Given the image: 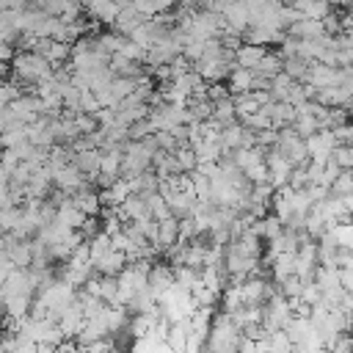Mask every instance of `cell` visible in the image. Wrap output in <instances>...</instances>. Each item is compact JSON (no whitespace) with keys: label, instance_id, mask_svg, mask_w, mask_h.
Returning a JSON list of instances; mask_svg holds the SVG:
<instances>
[{"label":"cell","instance_id":"2e32d148","mask_svg":"<svg viewBox=\"0 0 353 353\" xmlns=\"http://www.w3.org/2000/svg\"><path fill=\"white\" fill-rule=\"evenodd\" d=\"M193 154H196V165L218 163V160H221V149H218V143H210V141H201V143L193 149Z\"/></svg>","mask_w":353,"mask_h":353},{"label":"cell","instance_id":"f546056e","mask_svg":"<svg viewBox=\"0 0 353 353\" xmlns=\"http://www.w3.org/2000/svg\"><path fill=\"white\" fill-rule=\"evenodd\" d=\"M14 55H17V52H14V47H11V44H0V63H11V61H14Z\"/></svg>","mask_w":353,"mask_h":353},{"label":"cell","instance_id":"30bf717a","mask_svg":"<svg viewBox=\"0 0 353 353\" xmlns=\"http://www.w3.org/2000/svg\"><path fill=\"white\" fill-rule=\"evenodd\" d=\"M176 223H179V221H176L174 215H168L165 221L157 223V248H160V254L176 243Z\"/></svg>","mask_w":353,"mask_h":353},{"label":"cell","instance_id":"83f0119b","mask_svg":"<svg viewBox=\"0 0 353 353\" xmlns=\"http://www.w3.org/2000/svg\"><path fill=\"white\" fill-rule=\"evenodd\" d=\"M331 135H334L336 146H350V135H353V127H350V124H339V127H334V130H331Z\"/></svg>","mask_w":353,"mask_h":353},{"label":"cell","instance_id":"6da1fadb","mask_svg":"<svg viewBox=\"0 0 353 353\" xmlns=\"http://www.w3.org/2000/svg\"><path fill=\"white\" fill-rule=\"evenodd\" d=\"M50 72H52V66L36 52H17L11 61V77L25 85H36L39 80L50 77Z\"/></svg>","mask_w":353,"mask_h":353},{"label":"cell","instance_id":"3957f363","mask_svg":"<svg viewBox=\"0 0 353 353\" xmlns=\"http://www.w3.org/2000/svg\"><path fill=\"white\" fill-rule=\"evenodd\" d=\"M97 196H99L102 210H116V207H121V204H124V199H127V196H132V190H130V182L119 176L108 190H99Z\"/></svg>","mask_w":353,"mask_h":353},{"label":"cell","instance_id":"7c38bea8","mask_svg":"<svg viewBox=\"0 0 353 353\" xmlns=\"http://www.w3.org/2000/svg\"><path fill=\"white\" fill-rule=\"evenodd\" d=\"M292 8H295L303 19H317V22H323V19L331 14V6H328V3H306V0H298Z\"/></svg>","mask_w":353,"mask_h":353},{"label":"cell","instance_id":"5b68a950","mask_svg":"<svg viewBox=\"0 0 353 353\" xmlns=\"http://www.w3.org/2000/svg\"><path fill=\"white\" fill-rule=\"evenodd\" d=\"M91 268H94L97 276H110V279H116V276L127 268V256L119 254V251H108V254H105L102 259H97Z\"/></svg>","mask_w":353,"mask_h":353},{"label":"cell","instance_id":"277c9868","mask_svg":"<svg viewBox=\"0 0 353 353\" xmlns=\"http://www.w3.org/2000/svg\"><path fill=\"white\" fill-rule=\"evenodd\" d=\"M69 199H72V207H74L77 212H83L85 218H99V212H102V204H99V196H97V190L85 188V190H80V193H74V196H69Z\"/></svg>","mask_w":353,"mask_h":353},{"label":"cell","instance_id":"8992f818","mask_svg":"<svg viewBox=\"0 0 353 353\" xmlns=\"http://www.w3.org/2000/svg\"><path fill=\"white\" fill-rule=\"evenodd\" d=\"M251 85H254V72H248V69H232L229 77H226V91H229V97L251 94Z\"/></svg>","mask_w":353,"mask_h":353},{"label":"cell","instance_id":"4dcf8cb0","mask_svg":"<svg viewBox=\"0 0 353 353\" xmlns=\"http://www.w3.org/2000/svg\"><path fill=\"white\" fill-rule=\"evenodd\" d=\"M11 353H36V345L33 342H25V339H17V345H14Z\"/></svg>","mask_w":353,"mask_h":353},{"label":"cell","instance_id":"7402d4cb","mask_svg":"<svg viewBox=\"0 0 353 353\" xmlns=\"http://www.w3.org/2000/svg\"><path fill=\"white\" fill-rule=\"evenodd\" d=\"M171 270H174V284L182 287V290H190V287L199 281V270H190V268H185V265H176V268H171Z\"/></svg>","mask_w":353,"mask_h":353},{"label":"cell","instance_id":"5bb4252c","mask_svg":"<svg viewBox=\"0 0 353 353\" xmlns=\"http://www.w3.org/2000/svg\"><path fill=\"white\" fill-rule=\"evenodd\" d=\"M212 121H218L221 127H229L234 124V105H232V97L221 99V102H212Z\"/></svg>","mask_w":353,"mask_h":353},{"label":"cell","instance_id":"484cf974","mask_svg":"<svg viewBox=\"0 0 353 353\" xmlns=\"http://www.w3.org/2000/svg\"><path fill=\"white\" fill-rule=\"evenodd\" d=\"M80 113H85V116H94L97 110H99V102H97V97L91 94V91H80Z\"/></svg>","mask_w":353,"mask_h":353},{"label":"cell","instance_id":"d4e9b609","mask_svg":"<svg viewBox=\"0 0 353 353\" xmlns=\"http://www.w3.org/2000/svg\"><path fill=\"white\" fill-rule=\"evenodd\" d=\"M320 290H317V284L314 281H306L303 287H301V295H298V301L301 303H306V306H314V303H320Z\"/></svg>","mask_w":353,"mask_h":353},{"label":"cell","instance_id":"52a82bcc","mask_svg":"<svg viewBox=\"0 0 353 353\" xmlns=\"http://www.w3.org/2000/svg\"><path fill=\"white\" fill-rule=\"evenodd\" d=\"M270 50V47H268ZM265 47H254V44H243L237 52H234V69H248V72H254L256 69V63L262 61V55L268 52Z\"/></svg>","mask_w":353,"mask_h":353},{"label":"cell","instance_id":"4316f807","mask_svg":"<svg viewBox=\"0 0 353 353\" xmlns=\"http://www.w3.org/2000/svg\"><path fill=\"white\" fill-rule=\"evenodd\" d=\"M207 102H221V99H226L229 97V91H226V83H207Z\"/></svg>","mask_w":353,"mask_h":353},{"label":"cell","instance_id":"ffe728a7","mask_svg":"<svg viewBox=\"0 0 353 353\" xmlns=\"http://www.w3.org/2000/svg\"><path fill=\"white\" fill-rule=\"evenodd\" d=\"M108 251H110V237H108V234L99 232V234H94V237L88 240V256H91V265H94L97 259H102Z\"/></svg>","mask_w":353,"mask_h":353},{"label":"cell","instance_id":"8fae6325","mask_svg":"<svg viewBox=\"0 0 353 353\" xmlns=\"http://www.w3.org/2000/svg\"><path fill=\"white\" fill-rule=\"evenodd\" d=\"M185 342H188V320L168 325V334H165V342H163V345H165L171 353H182V350H185Z\"/></svg>","mask_w":353,"mask_h":353},{"label":"cell","instance_id":"9c48e42d","mask_svg":"<svg viewBox=\"0 0 353 353\" xmlns=\"http://www.w3.org/2000/svg\"><path fill=\"white\" fill-rule=\"evenodd\" d=\"M121 171V149H102L99 152V174L119 179Z\"/></svg>","mask_w":353,"mask_h":353},{"label":"cell","instance_id":"603a6c76","mask_svg":"<svg viewBox=\"0 0 353 353\" xmlns=\"http://www.w3.org/2000/svg\"><path fill=\"white\" fill-rule=\"evenodd\" d=\"M331 160L339 165V171H350V165H353V149L350 146H334L331 149Z\"/></svg>","mask_w":353,"mask_h":353},{"label":"cell","instance_id":"9a60e30c","mask_svg":"<svg viewBox=\"0 0 353 353\" xmlns=\"http://www.w3.org/2000/svg\"><path fill=\"white\" fill-rule=\"evenodd\" d=\"M328 234H331V240L336 243L339 251H350L353 248V226L350 223H336Z\"/></svg>","mask_w":353,"mask_h":353},{"label":"cell","instance_id":"ba28073f","mask_svg":"<svg viewBox=\"0 0 353 353\" xmlns=\"http://www.w3.org/2000/svg\"><path fill=\"white\" fill-rule=\"evenodd\" d=\"M30 306H33V295H14L3 303V312L8 320H22V317H28Z\"/></svg>","mask_w":353,"mask_h":353},{"label":"cell","instance_id":"e0dca14e","mask_svg":"<svg viewBox=\"0 0 353 353\" xmlns=\"http://www.w3.org/2000/svg\"><path fill=\"white\" fill-rule=\"evenodd\" d=\"M22 221V207H6L0 210V234H11Z\"/></svg>","mask_w":353,"mask_h":353},{"label":"cell","instance_id":"1f68e13d","mask_svg":"<svg viewBox=\"0 0 353 353\" xmlns=\"http://www.w3.org/2000/svg\"><path fill=\"white\" fill-rule=\"evenodd\" d=\"M36 353H55V345H47V342H39V345H36Z\"/></svg>","mask_w":353,"mask_h":353},{"label":"cell","instance_id":"7a4b0ae2","mask_svg":"<svg viewBox=\"0 0 353 353\" xmlns=\"http://www.w3.org/2000/svg\"><path fill=\"white\" fill-rule=\"evenodd\" d=\"M119 11H121V3H110V0L83 6V14H85L91 22H97V25H113L116 17H119Z\"/></svg>","mask_w":353,"mask_h":353},{"label":"cell","instance_id":"4fadbf2b","mask_svg":"<svg viewBox=\"0 0 353 353\" xmlns=\"http://www.w3.org/2000/svg\"><path fill=\"white\" fill-rule=\"evenodd\" d=\"M279 72H281V58H279L276 50H268V52L262 55V61L256 63V69H254V74H262V77H268V80H273Z\"/></svg>","mask_w":353,"mask_h":353},{"label":"cell","instance_id":"f1b7e54d","mask_svg":"<svg viewBox=\"0 0 353 353\" xmlns=\"http://www.w3.org/2000/svg\"><path fill=\"white\" fill-rule=\"evenodd\" d=\"M339 287H342V292H350L353 290V268L339 270Z\"/></svg>","mask_w":353,"mask_h":353},{"label":"cell","instance_id":"44dd1931","mask_svg":"<svg viewBox=\"0 0 353 353\" xmlns=\"http://www.w3.org/2000/svg\"><path fill=\"white\" fill-rule=\"evenodd\" d=\"M174 160H176V165H179L182 174L196 171V154H193L190 146H176V149H174Z\"/></svg>","mask_w":353,"mask_h":353},{"label":"cell","instance_id":"cb8c5ba5","mask_svg":"<svg viewBox=\"0 0 353 353\" xmlns=\"http://www.w3.org/2000/svg\"><path fill=\"white\" fill-rule=\"evenodd\" d=\"M268 353H292V345L284 336V331H273L268 336Z\"/></svg>","mask_w":353,"mask_h":353},{"label":"cell","instance_id":"d6a6232c","mask_svg":"<svg viewBox=\"0 0 353 353\" xmlns=\"http://www.w3.org/2000/svg\"><path fill=\"white\" fill-rule=\"evenodd\" d=\"M312 353H325V350H312Z\"/></svg>","mask_w":353,"mask_h":353},{"label":"cell","instance_id":"ac0fdd59","mask_svg":"<svg viewBox=\"0 0 353 353\" xmlns=\"http://www.w3.org/2000/svg\"><path fill=\"white\" fill-rule=\"evenodd\" d=\"M188 113H190V121H207L212 119V102L207 99H188Z\"/></svg>","mask_w":353,"mask_h":353},{"label":"cell","instance_id":"d6986e66","mask_svg":"<svg viewBox=\"0 0 353 353\" xmlns=\"http://www.w3.org/2000/svg\"><path fill=\"white\" fill-rule=\"evenodd\" d=\"M328 196H334V199H342V196H353V176H350V171H342L334 182H331V188H328Z\"/></svg>","mask_w":353,"mask_h":353}]
</instances>
